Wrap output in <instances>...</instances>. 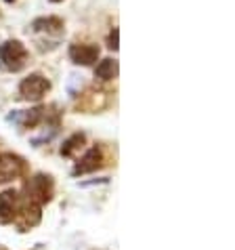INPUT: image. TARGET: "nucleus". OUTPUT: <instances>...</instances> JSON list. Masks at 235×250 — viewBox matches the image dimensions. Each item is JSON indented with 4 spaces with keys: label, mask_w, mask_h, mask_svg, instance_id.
Returning <instances> with one entry per match:
<instances>
[{
    "label": "nucleus",
    "mask_w": 235,
    "mask_h": 250,
    "mask_svg": "<svg viewBox=\"0 0 235 250\" xmlns=\"http://www.w3.org/2000/svg\"><path fill=\"white\" fill-rule=\"evenodd\" d=\"M27 63V48L21 40H4L0 44V69L6 74L21 72Z\"/></svg>",
    "instance_id": "f257e3e1"
},
{
    "label": "nucleus",
    "mask_w": 235,
    "mask_h": 250,
    "mask_svg": "<svg viewBox=\"0 0 235 250\" xmlns=\"http://www.w3.org/2000/svg\"><path fill=\"white\" fill-rule=\"evenodd\" d=\"M25 200L30 202H36V204H48L55 196V181L51 175H44V172H38L34 175L30 181L25 183Z\"/></svg>",
    "instance_id": "f03ea898"
},
{
    "label": "nucleus",
    "mask_w": 235,
    "mask_h": 250,
    "mask_svg": "<svg viewBox=\"0 0 235 250\" xmlns=\"http://www.w3.org/2000/svg\"><path fill=\"white\" fill-rule=\"evenodd\" d=\"M48 91H51V80L42 74H30L19 84V97L23 101H32V103L42 101Z\"/></svg>",
    "instance_id": "7ed1b4c3"
},
{
    "label": "nucleus",
    "mask_w": 235,
    "mask_h": 250,
    "mask_svg": "<svg viewBox=\"0 0 235 250\" xmlns=\"http://www.w3.org/2000/svg\"><path fill=\"white\" fill-rule=\"evenodd\" d=\"M27 172V162L25 158L13 151H4L0 154V183H11L15 179L23 177Z\"/></svg>",
    "instance_id": "20e7f679"
},
{
    "label": "nucleus",
    "mask_w": 235,
    "mask_h": 250,
    "mask_svg": "<svg viewBox=\"0 0 235 250\" xmlns=\"http://www.w3.org/2000/svg\"><path fill=\"white\" fill-rule=\"evenodd\" d=\"M46 120V107L38 105L32 109H15L6 116V122H13L21 128H36Z\"/></svg>",
    "instance_id": "39448f33"
},
{
    "label": "nucleus",
    "mask_w": 235,
    "mask_h": 250,
    "mask_svg": "<svg viewBox=\"0 0 235 250\" xmlns=\"http://www.w3.org/2000/svg\"><path fill=\"white\" fill-rule=\"evenodd\" d=\"M40 221H42V206L25 200V202L19 206V212L15 217V223L19 227V231H30V229L40 225Z\"/></svg>",
    "instance_id": "423d86ee"
},
{
    "label": "nucleus",
    "mask_w": 235,
    "mask_h": 250,
    "mask_svg": "<svg viewBox=\"0 0 235 250\" xmlns=\"http://www.w3.org/2000/svg\"><path fill=\"white\" fill-rule=\"evenodd\" d=\"M103 166H105V158H103V151H101L99 145H95V147H91L84 156L78 160V162H76L72 175H74V177L88 175V172H97L99 168H103Z\"/></svg>",
    "instance_id": "0eeeda50"
},
{
    "label": "nucleus",
    "mask_w": 235,
    "mask_h": 250,
    "mask_svg": "<svg viewBox=\"0 0 235 250\" xmlns=\"http://www.w3.org/2000/svg\"><path fill=\"white\" fill-rule=\"evenodd\" d=\"M19 193L15 189H4L0 193V225H6V223H13L19 212Z\"/></svg>",
    "instance_id": "6e6552de"
},
{
    "label": "nucleus",
    "mask_w": 235,
    "mask_h": 250,
    "mask_svg": "<svg viewBox=\"0 0 235 250\" xmlns=\"http://www.w3.org/2000/svg\"><path fill=\"white\" fill-rule=\"evenodd\" d=\"M101 55V48L97 44H72L70 46V59L74 65L88 67L93 65Z\"/></svg>",
    "instance_id": "1a4fd4ad"
},
{
    "label": "nucleus",
    "mask_w": 235,
    "mask_h": 250,
    "mask_svg": "<svg viewBox=\"0 0 235 250\" xmlns=\"http://www.w3.org/2000/svg\"><path fill=\"white\" fill-rule=\"evenodd\" d=\"M32 32L36 34H46V36H61L65 32L63 19L57 15H48V17H38L32 21Z\"/></svg>",
    "instance_id": "9d476101"
},
{
    "label": "nucleus",
    "mask_w": 235,
    "mask_h": 250,
    "mask_svg": "<svg viewBox=\"0 0 235 250\" xmlns=\"http://www.w3.org/2000/svg\"><path fill=\"white\" fill-rule=\"evenodd\" d=\"M118 72H120V65H118V61L112 59V57H107V59L99 61V65L95 67V78L107 82V80L118 78Z\"/></svg>",
    "instance_id": "9b49d317"
},
{
    "label": "nucleus",
    "mask_w": 235,
    "mask_h": 250,
    "mask_svg": "<svg viewBox=\"0 0 235 250\" xmlns=\"http://www.w3.org/2000/svg\"><path fill=\"white\" fill-rule=\"evenodd\" d=\"M84 145H86V135L84 133H74V135H70L63 141V145H61V149H59V154L63 156V158H72L76 151H80Z\"/></svg>",
    "instance_id": "f8f14e48"
},
{
    "label": "nucleus",
    "mask_w": 235,
    "mask_h": 250,
    "mask_svg": "<svg viewBox=\"0 0 235 250\" xmlns=\"http://www.w3.org/2000/svg\"><path fill=\"white\" fill-rule=\"evenodd\" d=\"M120 30H118V27H114L112 32L107 34V48L109 51H118V48H120Z\"/></svg>",
    "instance_id": "ddd939ff"
},
{
    "label": "nucleus",
    "mask_w": 235,
    "mask_h": 250,
    "mask_svg": "<svg viewBox=\"0 0 235 250\" xmlns=\"http://www.w3.org/2000/svg\"><path fill=\"white\" fill-rule=\"evenodd\" d=\"M109 183V179L107 177H103V179H95V181H82L80 187H93V185H107Z\"/></svg>",
    "instance_id": "4468645a"
},
{
    "label": "nucleus",
    "mask_w": 235,
    "mask_h": 250,
    "mask_svg": "<svg viewBox=\"0 0 235 250\" xmlns=\"http://www.w3.org/2000/svg\"><path fill=\"white\" fill-rule=\"evenodd\" d=\"M51 2H61V0H51Z\"/></svg>",
    "instance_id": "2eb2a0df"
},
{
    "label": "nucleus",
    "mask_w": 235,
    "mask_h": 250,
    "mask_svg": "<svg viewBox=\"0 0 235 250\" xmlns=\"http://www.w3.org/2000/svg\"><path fill=\"white\" fill-rule=\"evenodd\" d=\"M6 2H13V0H6Z\"/></svg>",
    "instance_id": "dca6fc26"
}]
</instances>
